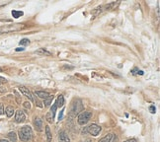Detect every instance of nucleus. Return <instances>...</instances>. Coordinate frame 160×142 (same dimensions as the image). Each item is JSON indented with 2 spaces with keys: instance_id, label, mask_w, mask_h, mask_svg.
Masks as SVG:
<instances>
[{
  "instance_id": "nucleus-1",
  "label": "nucleus",
  "mask_w": 160,
  "mask_h": 142,
  "mask_svg": "<svg viewBox=\"0 0 160 142\" xmlns=\"http://www.w3.org/2000/svg\"><path fill=\"white\" fill-rule=\"evenodd\" d=\"M19 138L24 142L30 141L33 138V130L30 125H25L19 130Z\"/></svg>"
},
{
  "instance_id": "nucleus-2",
  "label": "nucleus",
  "mask_w": 160,
  "mask_h": 142,
  "mask_svg": "<svg viewBox=\"0 0 160 142\" xmlns=\"http://www.w3.org/2000/svg\"><path fill=\"white\" fill-rule=\"evenodd\" d=\"M83 111V104L81 102V100L79 99H76L73 101L72 105H71V108H70V112H69V115L71 117H74L76 116L77 114H79L80 112Z\"/></svg>"
},
{
  "instance_id": "nucleus-3",
  "label": "nucleus",
  "mask_w": 160,
  "mask_h": 142,
  "mask_svg": "<svg viewBox=\"0 0 160 142\" xmlns=\"http://www.w3.org/2000/svg\"><path fill=\"white\" fill-rule=\"evenodd\" d=\"M92 117V112H82L78 114V123L80 125L86 124Z\"/></svg>"
},
{
  "instance_id": "nucleus-4",
  "label": "nucleus",
  "mask_w": 160,
  "mask_h": 142,
  "mask_svg": "<svg viewBox=\"0 0 160 142\" xmlns=\"http://www.w3.org/2000/svg\"><path fill=\"white\" fill-rule=\"evenodd\" d=\"M86 129H87V132L89 134H91L93 136H98L99 133L102 130V127L99 126V125H97V124H91L88 127H86Z\"/></svg>"
},
{
  "instance_id": "nucleus-5",
  "label": "nucleus",
  "mask_w": 160,
  "mask_h": 142,
  "mask_svg": "<svg viewBox=\"0 0 160 142\" xmlns=\"http://www.w3.org/2000/svg\"><path fill=\"white\" fill-rule=\"evenodd\" d=\"M25 119H26V115H25L24 112L21 110H18L15 114V121L17 123H21V122H24Z\"/></svg>"
},
{
  "instance_id": "nucleus-6",
  "label": "nucleus",
  "mask_w": 160,
  "mask_h": 142,
  "mask_svg": "<svg viewBox=\"0 0 160 142\" xmlns=\"http://www.w3.org/2000/svg\"><path fill=\"white\" fill-rule=\"evenodd\" d=\"M19 90H20V92L24 95L25 97H27L31 102H33V101H34L33 96H32V93H31V91H30L28 88H26L25 86H19Z\"/></svg>"
},
{
  "instance_id": "nucleus-7",
  "label": "nucleus",
  "mask_w": 160,
  "mask_h": 142,
  "mask_svg": "<svg viewBox=\"0 0 160 142\" xmlns=\"http://www.w3.org/2000/svg\"><path fill=\"white\" fill-rule=\"evenodd\" d=\"M34 125H35L37 131H41L42 130V127H43V125H42V119L40 117H35V119H34Z\"/></svg>"
},
{
  "instance_id": "nucleus-8",
  "label": "nucleus",
  "mask_w": 160,
  "mask_h": 142,
  "mask_svg": "<svg viewBox=\"0 0 160 142\" xmlns=\"http://www.w3.org/2000/svg\"><path fill=\"white\" fill-rule=\"evenodd\" d=\"M116 139H117V137H116L115 134L109 133V134H107L105 137H103L102 139H100L98 142H114Z\"/></svg>"
},
{
  "instance_id": "nucleus-9",
  "label": "nucleus",
  "mask_w": 160,
  "mask_h": 142,
  "mask_svg": "<svg viewBox=\"0 0 160 142\" xmlns=\"http://www.w3.org/2000/svg\"><path fill=\"white\" fill-rule=\"evenodd\" d=\"M58 139L61 142H70V138L65 131H60L58 134Z\"/></svg>"
},
{
  "instance_id": "nucleus-10",
  "label": "nucleus",
  "mask_w": 160,
  "mask_h": 142,
  "mask_svg": "<svg viewBox=\"0 0 160 142\" xmlns=\"http://www.w3.org/2000/svg\"><path fill=\"white\" fill-rule=\"evenodd\" d=\"M55 105L57 108H60V107H63L64 105V97L62 95H59L56 99V102H55Z\"/></svg>"
},
{
  "instance_id": "nucleus-11",
  "label": "nucleus",
  "mask_w": 160,
  "mask_h": 142,
  "mask_svg": "<svg viewBox=\"0 0 160 142\" xmlns=\"http://www.w3.org/2000/svg\"><path fill=\"white\" fill-rule=\"evenodd\" d=\"M35 95H37L39 98H40V99H46V98H48L50 95L48 94L47 92H44V91H36L35 92Z\"/></svg>"
},
{
  "instance_id": "nucleus-12",
  "label": "nucleus",
  "mask_w": 160,
  "mask_h": 142,
  "mask_svg": "<svg viewBox=\"0 0 160 142\" xmlns=\"http://www.w3.org/2000/svg\"><path fill=\"white\" fill-rule=\"evenodd\" d=\"M45 135H46V140H47V142H50L52 140V135H51L50 128H49L48 125L45 126Z\"/></svg>"
},
{
  "instance_id": "nucleus-13",
  "label": "nucleus",
  "mask_w": 160,
  "mask_h": 142,
  "mask_svg": "<svg viewBox=\"0 0 160 142\" xmlns=\"http://www.w3.org/2000/svg\"><path fill=\"white\" fill-rule=\"evenodd\" d=\"M35 53L36 54H39V55H48V56L51 55V53L49 51H47L46 49H44V48H40L39 50H36Z\"/></svg>"
},
{
  "instance_id": "nucleus-14",
  "label": "nucleus",
  "mask_w": 160,
  "mask_h": 142,
  "mask_svg": "<svg viewBox=\"0 0 160 142\" xmlns=\"http://www.w3.org/2000/svg\"><path fill=\"white\" fill-rule=\"evenodd\" d=\"M7 137H8V139L10 140L9 142H17V135H16V133H15L14 131L9 132L8 135H7Z\"/></svg>"
},
{
  "instance_id": "nucleus-15",
  "label": "nucleus",
  "mask_w": 160,
  "mask_h": 142,
  "mask_svg": "<svg viewBox=\"0 0 160 142\" xmlns=\"http://www.w3.org/2000/svg\"><path fill=\"white\" fill-rule=\"evenodd\" d=\"M5 113H6V115H7L8 117H11V116L13 115V114H14V109H13V107L8 106V107L6 108V110H5Z\"/></svg>"
},
{
  "instance_id": "nucleus-16",
  "label": "nucleus",
  "mask_w": 160,
  "mask_h": 142,
  "mask_svg": "<svg viewBox=\"0 0 160 142\" xmlns=\"http://www.w3.org/2000/svg\"><path fill=\"white\" fill-rule=\"evenodd\" d=\"M52 100H53V96H49L48 98L44 99V101H43L44 107H48V106H50V104L52 103Z\"/></svg>"
},
{
  "instance_id": "nucleus-17",
  "label": "nucleus",
  "mask_w": 160,
  "mask_h": 142,
  "mask_svg": "<svg viewBox=\"0 0 160 142\" xmlns=\"http://www.w3.org/2000/svg\"><path fill=\"white\" fill-rule=\"evenodd\" d=\"M23 12L22 11H16V10H13L12 11V16L14 17V18H19V17H21V16H23Z\"/></svg>"
},
{
  "instance_id": "nucleus-18",
  "label": "nucleus",
  "mask_w": 160,
  "mask_h": 142,
  "mask_svg": "<svg viewBox=\"0 0 160 142\" xmlns=\"http://www.w3.org/2000/svg\"><path fill=\"white\" fill-rule=\"evenodd\" d=\"M45 119L47 120V122H49V123H51V122H53V119H54V116H52V114L48 112L47 114H46V115H45Z\"/></svg>"
},
{
  "instance_id": "nucleus-19",
  "label": "nucleus",
  "mask_w": 160,
  "mask_h": 142,
  "mask_svg": "<svg viewBox=\"0 0 160 142\" xmlns=\"http://www.w3.org/2000/svg\"><path fill=\"white\" fill-rule=\"evenodd\" d=\"M56 109H57V107H56V105L55 104H53L52 105V107L50 108V111H49V113L52 114V116H55V113H56Z\"/></svg>"
},
{
  "instance_id": "nucleus-20",
  "label": "nucleus",
  "mask_w": 160,
  "mask_h": 142,
  "mask_svg": "<svg viewBox=\"0 0 160 142\" xmlns=\"http://www.w3.org/2000/svg\"><path fill=\"white\" fill-rule=\"evenodd\" d=\"M29 44H30V40H28V39H23V40L20 41L21 46H28Z\"/></svg>"
},
{
  "instance_id": "nucleus-21",
  "label": "nucleus",
  "mask_w": 160,
  "mask_h": 142,
  "mask_svg": "<svg viewBox=\"0 0 160 142\" xmlns=\"http://www.w3.org/2000/svg\"><path fill=\"white\" fill-rule=\"evenodd\" d=\"M35 103H36V106H38L39 108H42V107H43V106L41 105V103H40L38 99H35Z\"/></svg>"
},
{
  "instance_id": "nucleus-22",
  "label": "nucleus",
  "mask_w": 160,
  "mask_h": 142,
  "mask_svg": "<svg viewBox=\"0 0 160 142\" xmlns=\"http://www.w3.org/2000/svg\"><path fill=\"white\" fill-rule=\"evenodd\" d=\"M149 111H150V113H151V114H155L156 109H155V107H154V106H150V107H149Z\"/></svg>"
},
{
  "instance_id": "nucleus-23",
  "label": "nucleus",
  "mask_w": 160,
  "mask_h": 142,
  "mask_svg": "<svg viewBox=\"0 0 160 142\" xmlns=\"http://www.w3.org/2000/svg\"><path fill=\"white\" fill-rule=\"evenodd\" d=\"M24 107H25L26 109H30V108H31V103H30V102H25V103H24Z\"/></svg>"
},
{
  "instance_id": "nucleus-24",
  "label": "nucleus",
  "mask_w": 160,
  "mask_h": 142,
  "mask_svg": "<svg viewBox=\"0 0 160 142\" xmlns=\"http://www.w3.org/2000/svg\"><path fill=\"white\" fill-rule=\"evenodd\" d=\"M4 114V107H3V104H0V114Z\"/></svg>"
},
{
  "instance_id": "nucleus-25",
  "label": "nucleus",
  "mask_w": 160,
  "mask_h": 142,
  "mask_svg": "<svg viewBox=\"0 0 160 142\" xmlns=\"http://www.w3.org/2000/svg\"><path fill=\"white\" fill-rule=\"evenodd\" d=\"M138 71H139V70H138L137 68H134V69H132V70H131V74H132V75H134V74L138 73Z\"/></svg>"
},
{
  "instance_id": "nucleus-26",
  "label": "nucleus",
  "mask_w": 160,
  "mask_h": 142,
  "mask_svg": "<svg viewBox=\"0 0 160 142\" xmlns=\"http://www.w3.org/2000/svg\"><path fill=\"white\" fill-rule=\"evenodd\" d=\"M63 112H64V110H62V111L60 112L59 115H58V119H59V120H61V119H62V116H63Z\"/></svg>"
},
{
  "instance_id": "nucleus-27",
  "label": "nucleus",
  "mask_w": 160,
  "mask_h": 142,
  "mask_svg": "<svg viewBox=\"0 0 160 142\" xmlns=\"http://www.w3.org/2000/svg\"><path fill=\"white\" fill-rule=\"evenodd\" d=\"M25 48H23V47H17L16 48V51H23Z\"/></svg>"
},
{
  "instance_id": "nucleus-28",
  "label": "nucleus",
  "mask_w": 160,
  "mask_h": 142,
  "mask_svg": "<svg viewBox=\"0 0 160 142\" xmlns=\"http://www.w3.org/2000/svg\"><path fill=\"white\" fill-rule=\"evenodd\" d=\"M125 142H137V141H136L135 139H133V138H132V139H128V140H126Z\"/></svg>"
},
{
  "instance_id": "nucleus-29",
  "label": "nucleus",
  "mask_w": 160,
  "mask_h": 142,
  "mask_svg": "<svg viewBox=\"0 0 160 142\" xmlns=\"http://www.w3.org/2000/svg\"><path fill=\"white\" fill-rule=\"evenodd\" d=\"M0 82H6V80H5L4 78H1V77H0Z\"/></svg>"
},
{
  "instance_id": "nucleus-30",
  "label": "nucleus",
  "mask_w": 160,
  "mask_h": 142,
  "mask_svg": "<svg viewBox=\"0 0 160 142\" xmlns=\"http://www.w3.org/2000/svg\"><path fill=\"white\" fill-rule=\"evenodd\" d=\"M98 9H102V7H100V8H98ZM100 11H101V10H100ZM97 12H98V10H95V11H94L93 13H95V14H97Z\"/></svg>"
},
{
  "instance_id": "nucleus-31",
  "label": "nucleus",
  "mask_w": 160,
  "mask_h": 142,
  "mask_svg": "<svg viewBox=\"0 0 160 142\" xmlns=\"http://www.w3.org/2000/svg\"><path fill=\"white\" fill-rule=\"evenodd\" d=\"M0 142H9V141H8V140H6V139H1Z\"/></svg>"
},
{
  "instance_id": "nucleus-32",
  "label": "nucleus",
  "mask_w": 160,
  "mask_h": 142,
  "mask_svg": "<svg viewBox=\"0 0 160 142\" xmlns=\"http://www.w3.org/2000/svg\"><path fill=\"white\" fill-rule=\"evenodd\" d=\"M82 142H91L90 139H87V140H85V141H82Z\"/></svg>"
},
{
  "instance_id": "nucleus-33",
  "label": "nucleus",
  "mask_w": 160,
  "mask_h": 142,
  "mask_svg": "<svg viewBox=\"0 0 160 142\" xmlns=\"http://www.w3.org/2000/svg\"><path fill=\"white\" fill-rule=\"evenodd\" d=\"M0 71H1V69H0Z\"/></svg>"
}]
</instances>
